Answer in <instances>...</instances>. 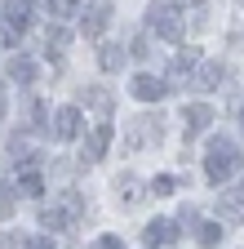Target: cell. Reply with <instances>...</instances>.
<instances>
[{
	"instance_id": "21",
	"label": "cell",
	"mask_w": 244,
	"mask_h": 249,
	"mask_svg": "<svg viewBox=\"0 0 244 249\" xmlns=\"http://www.w3.org/2000/svg\"><path fill=\"white\" fill-rule=\"evenodd\" d=\"M45 5H49L53 18H71V14L80 9V0H45Z\"/></svg>"
},
{
	"instance_id": "4",
	"label": "cell",
	"mask_w": 244,
	"mask_h": 249,
	"mask_svg": "<svg viewBox=\"0 0 244 249\" xmlns=\"http://www.w3.org/2000/svg\"><path fill=\"white\" fill-rule=\"evenodd\" d=\"M200 49H182L173 62H169V76H164V85L169 89H182V85H191V76H195V67H200Z\"/></svg>"
},
{
	"instance_id": "3",
	"label": "cell",
	"mask_w": 244,
	"mask_h": 249,
	"mask_svg": "<svg viewBox=\"0 0 244 249\" xmlns=\"http://www.w3.org/2000/svg\"><path fill=\"white\" fill-rule=\"evenodd\" d=\"M146 27L156 31V36H164V40H182L187 36V18H182L169 0H156V5L146 9Z\"/></svg>"
},
{
	"instance_id": "13",
	"label": "cell",
	"mask_w": 244,
	"mask_h": 249,
	"mask_svg": "<svg viewBox=\"0 0 244 249\" xmlns=\"http://www.w3.org/2000/svg\"><path fill=\"white\" fill-rule=\"evenodd\" d=\"M182 231L173 218H156V223H146V245H173Z\"/></svg>"
},
{
	"instance_id": "32",
	"label": "cell",
	"mask_w": 244,
	"mask_h": 249,
	"mask_svg": "<svg viewBox=\"0 0 244 249\" xmlns=\"http://www.w3.org/2000/svg\"><path fill=\"white\" fill-rule=\"evenodd\" d=\"M240 223H244V213H240Z\"/></svg>"
},
{
	"instance_id": "11",
	"label": "cell",
	"mask_w": 244,
	"mask_h": 249,
	"mask_svg": "<svg viewBox=\"0 0 244 249\" xmlns=\"http://www.w3.org/2000/svg\"><path fill=\"white\" fill-rule=\"evenodd\" d=\"M80 134V107H58L53 111V138H76Z\"/></svg>"
},
{
	"instance_id": "17",
	"label": "cell",
	"mask_w": 244,
	"mask_h": 249,
	"mask_svg": "<svg viewBox=\"0 0 244 249\" xmlns=\"http://www.w3.org/2000/svg\"><path fill=\"white\" fill-rule=\"evenodd\" d=\"M125 49H120V45H102V53H98V67L102 71H120V67H125Z\"/></svg>"
},
{
	"instance_id": "19",
	"label": "cell",
	"mask_w": 244,
	"mask_h": 249,
	"mask_svg": "<svg viewBox=\"0 0 244 249\" xmlns=\"http://www.w3.org/2000/svg\"><path fill=\"white\" fill-rule=\"evenodd\" d=\"M227 213H240L244 209V182H235V187H227V192H222V200H218Z\"/></svg>"
},
{
	"instance_id": "29",
	"label": "cell",
	"mask_w": 244,
	"mask_h": 249,
	"mask_svg": "<svg viewBox=\"0 0 244 249\" xmlns=\"http://www.w3.org/2000/svg\"><path fill=\"white\" fill-rule=\"evenodd\" d=\"M231 45H240V49H244V31H235V36H231Z\"/></svg>"
},
{
	"instance_id": "12",
	"label": "cell",
	"mask_w": 244,
	"mask_h": 249,
	"mask_svg": "<svg viewBox=\"0 0 244 249\" xmlns=\"http://www.w3.org/2000/svg\"><path fill=\"white\" fill-rule=\"evenodd\" d=\"M32 18H36V5H32V0H9V5H5V22L14 31H27Z\"/></svg>"
},
{
	"instance_id": "26",
	"label": "cell",
	"mask_w": 244,
	"mask_h": 249,
	"mask_svg": "<svg viewBox=\"0 0 244 249\" xmlns=\"http://www.w3.org/2000/svg\"><path fill=\"white\" fill-rule=\"evenodd\" d=\"M129 53H133V58H151V45H146V36H138V40L129 45Z\"/></svg>"
},
{
	"instance_id": "7",
	"label": "cell",
	"mask_w": 244,
	"mask_h": 249,
	"mask_svg": "<svg viewBox=\"0 0 244 249\" xmlns=\"http://www.w3.org/2000/svg\"><path fill=\"white\" fill-rule=\"evenodd\" d=\"M142 142H160V116H138L129 120V134H125V147H142Z\"/></svg>"
},
{
	"instance_id": "9",
	"label": "cell",
	"mask_w": 244,
	"mask_h": 249,
	"mask_svg": "<svg viewBox=\"0 0 244 249\" xmlns=\"http://www.w3.org/2000/svg\"><path fill=\"white\" fill-rule=\"evenodd\" d=\"M164 93H169V85H164L160 76H146V71L133 76V98H138V103H160Z\"/></svg>"
},
{
	"instance_id": "27",
	"label": "cell",
	"mask_w": 244,
	"mask_h": 249,
	"mask_svg": "<svg viewBox=\"0 0 244 249\" xmlns=\"http://www.w3.org/2000/svg\"><path fill=\"white\" fill-rule=\"evenodd\" d=\"M22 249H53V240H49V236H32Z\"/></svg>"
},
{
	"instance_id": "10",
	"label": "cell",
	"mask_w": 244,
	"mask_h": 249,
	"mask_svg": "<svg viewBox=\"0 0 244 249\" xmlns=\"http://www.w3.org/2000/svg\"><path fill=\"white\" fill-rule=\"evenodd\" d=\"M222 80H227V67L222 62H200L195 67V76H191V89H222Z\"/></svg>"
},
{
	"instance_id": "28",
	"label": "cell",
	"mask_w": 244,
	"mask_h": 249,
	"mask_svg": "<svg viewBox=\"0 0 244 249\" xmlns=\"http://www.w3.org/2000/svg\"><path fill=\"white\" fill-rule=\"evenodd\" d=\"M98 249H125V245H120V236H102V240H98Z\"/></svg>"
},
{
	"instance_id": "33",
	"label": "cell",
	"mask_w": 244,
	"mask_h": 249,
	"mask_svg": "<svg viewBox=\"0 0 244 249\" xmlns=\"http://www.w3.org/2000/svg\"><path fill=\"white\" fill-rule=\"evenodd\" d=\"M240 9H244V0H240Z\"/></svg>"
},
{
	"instance_id": "6",
	"label": "cell",
	"mask_w": 244,
	"mask_h": 249,
	"mask_svg": "<svg viewBox=\"0 0 244 249\" xmlns=\"http://www.w3.org/2000/svg\"><path fill=\"white\" fill-rule=\"evenodd\" d=\"M107 22H111V0H89V5H84V18H80V31L94 40V36L107 31Z\"/></svg>"
},
{
	"instance_id": "15",
	"label": "cell",
	"mask_w": 244,
	"mask_h": 249,
	"mask_svg": "<svg viewBox=\"0 0 244 249\" xmlns=\"http://www.w3.org/2000/svg\"><path fill=\"white\" fill-rule=\"evenodd\" d=\"M14 187H18V192H22V196H45V178H40L36 169H22Z\"/></svg>"
},
{
	"instance_id": "25",
	"label": "cell",
	"mask_w": 244,
	"mask_h": 249,
	"mask_svg": "<svg viewBox=\"0 0 244 249\" xmlns=\"http://www.w3.org/2000/svg\"><path fill=\"white\" fill-rule=\"evenodd\" d=\"M14 213V196H9V187H0V218H9Z\"/></svg>"
},
{
	"instance_id": "14",
	"label": "cell",
	"mask_w": 244,
	"mask_h": 249,
	"mask_svg": "<svg viewBox=\"0 0 244 249\" xmlns=\"http://www.w3.org/2000/svg\"><path fill=\"white\" fill-rule=\"evenodd\" d=\"M9 80L32 85V80H36V58H32V53H14V58H9Z\"/></svg>"
},
{
	"instance_id": "23",
	"label": "cell",
	"mask_w": 244,
	"mask_h": 249,
	"mask_svg": "<svg viewBox=\"0 0 244 249\" xmlns=\"http://www.w3.org/2000/svg\"><path fill=\"white\" fill-rule=\"evenodd\" d=\"M84 103H89V107H98V111H111V98H107L102 89H89V93H84Z\"/></svg>"
},
{
	"instance_id": "8",
	"label": "cell",
	"mask_w": 244,
	"mask_h": 249,
	"mask_svg": "<svg viewBox=\"0 0 244 249\" xmlns=\"http://www.w3.org/2000/svg\"><path fill=\"white\" fill-rule=\"evenodd\" d=\"M182 124H187V138L204 134L209 124H213V107H209V103H187V111H182Z\"/></svg>"
},
{
	"instance_id": "16",
	"label": "cell",
	"mask_w": 244,
	"mask_h": 249,
	"mask_svg": "<svg viewBox=\"0 0 244 249\" xmlns=\"http://www.w3.org/2000/svg\"><path fill=\"white\" fill-rule=\"evenodd\" d=\"M115 192H120V200H125V205H138V200H142V182H138L133 174H125V178H115Z\"/></svg>"
},
{
	"instance_id": "22",
	"label": "cell",
	"mask_w": 244,
	"mask_h": 249,
	"mask_svg": "<svg viewBox=\"0 0 244 249\" xmlns=\"http://www.w3.org/2000/svg\"><path fill=\"white\" fill-rule=\"evenodd\" d=\"M18 36H22V31H14L5 18H0V45H5V49H18Z\"/></svg>"
},
{
	"instance_id": "18",
	"label": "cell",
	"mask_w": 244,
	"mask_h": 249,
	"mask_svg": "<svg viewBox=\"0 0 244 249\" xmlns=\"http://www.w3.org/2000/svg\"><path fill=\"white\" fill-rule=\"evenodd\" d=\"M222 236H227V227H222V223H200V227H195V240H200L204 249L222 245Z\"/></svg>"
},
{
	"instance_id": "5",
	"label": "cell",
	"mask_w": 244,
	"mask_h": 249,
	"mask_svg": "<svg viewBox=\"0 0 244 249\" xmlns=\"http://www.w3.org/2000/svg\"><path fill=\"white\" fill-rule=\"evenodd\" d=\"M111 138H115V129H111V120H98V124H94V134L84 138V151H80V160H84V165H94V160H102V156H107V147H111Z\"/></svg>"
},
{
	"instance_id": "24",
	"label": "cell",
	"mask_w": 244,
	"mask_h": 249,
	"mask_svg": "<svg viewBox=\"0 0 244 249\" xmlns=\"http://www.w3.org/2000/svg\"><path fill=\"white\" fill-rule=\"evenodd\" d=\"M151 192H156V196H173V178H169V174H160L156 182H151Z\"/></svg>"
},
{
	"instance_id": "20",
	"label": "cell",
	"mask_w": 244,
	"mask_h": 249,
	"mask_svg": "<svg viewBox=\"0 0 244 249\" xmlns=\"http://www.w3.org/2000/svg\"><path fill=\"white\" fill-rule=\"evenodd\" d=\"M45 45H53V49H67V45H71V31H67V27H58V22H53V27L45 31Z\"/></svg>"
},
{
	"instance_id": "2",
	"label": "cell",
	"mask_w": 244,
	"mask_h": 249,
	"mask_svg": "<svg viewBox=\"0 0 244 249\" xmlns=\"http://www.w3.org/2000/svg\"><path fill=\"white\" fill-rule=\"evenodd\" d=\"M80 213H84L80 196H76V192H63L53 205H45V209H40V227H49V231H67V227H76V223H80Z\"/></svg>"
},
{
	"instance_id": "1",
	"label": "cell",
	"mask_w": 244,
	"mask_h": 249,
	"mask_svg": "<svg viewBox=\"0 0 244 249\" xmlns=\"http://www.w3.org/2000/svg\"><path fill=\"white\" fill-rule=\"evenodd\" d=\"M240 147L231 142V138H222V134H213L209 138V156H204V174H209V182H227V178H235L240 174Z\"/></svg>"
},
{
	"instance_id": "31",
	"label": "cell",
	"mask_w": 244,
	"mask_h": 249,
	"mask_svg": "<svg viewBox=\"0 0 244 249\" xmlns=\"http://www.w3.org/2000/svg\"><path fill=\"white\" fill-rule=\"evenodd\" d=\"M240 120H244V107H240Z\"/></svg>"
},
{
	"instance_id": "30",
	"label": "cell",
	"mask_w": 244,
	"mask_h": 249,
	"mask_svg": "<svg viewBox=\"0 0 244 249\" xmlns=\"http://www.w3.org/2000/svg\"><path fill=\"white\" fill-rule=\"evenodd\" d=\"M0 116H5V98H0Z\"/></svg>"
}]
</instances>
